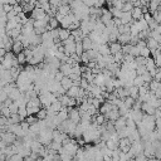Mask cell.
<instances>
[{
  "instance_id": "53",
  "label": "cell",
  "mask_w": 161,
  "mask_h": 161,
  "mask_svg": "<svg viewBox=\"0 0 161 161\" xmlns=\"http://www.w3.org/2000/svg\"><path fill=\"white\" fill-rule=\"evenodd\" d=\"M7 98H8V94H7V93L4 92V89L2 88V89H0V102L3 103V102H4V101H5Z\"/></svg>"
},
{
  "instance_id": "9",
  "label": "cell",
  "mask_w": 161,
  "mask_h": 161,
  "mask_svg": "<svg viewBox=\"0 0 161 161\" xmlns=\"http://www.w3.org/2000/svg\"><path fill=\"white\" fill-rule=\"evenodd\" d=\"M113 126H115V130L118 131L121 128H124L126 126V117H122V116H120L115 122H113Z\"/></svg>"
},
{
  "instance_id": "51",
  "label": "cell",
  "mask_w": 161,
  "mask_h": 161,
  "mask_svg": "<svg viewBox=\"0 0 161 161\" xmlns=\"http://www.w3.org/2000/svg\"><path fill=\"white\" fill-rule=\"evenodd\" d=\"M133 9V5L131 3H125L122 7V11H131Z\"/></svg>"
},
{
  "instance_id": "45",
  "label": "cell",
  "mask_w": 161,
  "mask_h": 161,
  "mask_svg": "<svg viewBox=\"0 0 161 161\" xmlns=\"http://www.w3.org/2000/svg\"><path fill=\"white\" fill-rule=\"evenodd\" d=\"M24 120H25L29 124V126H30V125H34V124H37V122H38V120H37V117H35V116H27Z\"/></svg>"
},
{
  "instance_id": "25",
  "label": "cell",
  "mask_w": 161,
  "mask_h": 161,
  "mask_svg": "<svg viewBox=\"0 0 161 161\" xmlns=\"http://www.w3.org/2000/svg\"><path fill=\"white\" fill-rule=\"evenodd\" d=\"M128 96H130L131 98L136 99V98L138 97V88H137V87H135V86L128 87Z\"/></svg>"
},
{
  "instance_id": "57",
  "label": "cell",
  "mask_w": 161,
  "mask_h": 161,
  "mask_svg": "<svg viewBox=\"0 0 161 161\" xmlns=\"http://www.w3.org/2000/svg\"><path fill=\"white\" fill-rule=\"evenodd\" d=\"M154 117H155V118H161V111H160V108H156V110H155Z\"/></svg>"
},
{
  "instance_id": "18",
  "label": "cell",
  "mask_w": 161,
  "mask_h": 161,
  "mask_svg": "<svg viewBox=\"0 0 161 161\" xmlns=\"http://www.w3.org/2000/svg\"><path fill=\"white\" fill-rule=\"evenodd\" d=\"M131 140L128 137H122L118 140V149H124V147H130L131 146Z\"/></svg>"
},
{
  "instance_id": "40",
  "label": "cell",
  "mask_w": 161,
  "mask_h": 161,
  "mask_svg": "<svg viewBox=\"0 0 161 161\" xmlns=\"http://www.w3.org/2000/svg\"><path fill=\"white\" fill-rule=\"evenodd\" d=\"M8 159H9L10 161H24V157H23L22 155H19L18 152H16V154H13V155L9 156Z\"/></svg>"
},
{
  "instance_id": "7",
  "label": "cell",
  "mask_w": 161,
  "mask_h": 161,
  "mask_svg": "<svg viewBox=\"0 0 161 161\" xmlns=\"http://www.w3.org/2000/svg\"><path fill=\"white\" fill-rule=\"evenodd\" d=\"M156 108H154L151 105H149L147 102H142L141 103V111H142V113L145 115H149V116H154V112H155Z\"/></svg>"
},
{
  "instance_id": "60",
  "label": "cell",
  "mask_w": 161,
  "mask_h": 161,
  "mask_svg": "<svg viewBox=\"0 0 161 161\" xmlns=\"http://www.w3.org/2000/svg\"><path fill=\"white\" fill-rule=\"evenodd\" d=\"M4 161H10V160H9V159H8V157H7V159H5V160H4Z\"/></svg>"
},
{
  "instance_id": "35",
  "label": "cell",
  "mask_w": 161,
  "mask_h": 161,
  "mask_svg": "<svg viewBox=\"0 0 161 161\" xmlns=\"http://www.w3.org/2000/svg\"><path fill=\"white\" fill-rule=\"evenodd\" d=\"M16 59H18L19 66H24V64L27 63V58H25V55H24L23 52H22V53H19V54H16Z\"/></svg>"
},
{
  "instance_id": "46",
  "label": "cell",
  "mask_w": 161,
  "mask_h": 161,
  "mask_svg": "<svg viewBox=\"0 0 161 161\" xmlns=\"http://www.w3.org/2000/svg\"><path fill=\"white\" fill-rule=\"evenodd\" d=\"M135 72H136L137 76H142V74H144L145 72H147V71H146L145 66H137V68L135 69Z\"/></svg>"
},
{
  "instance_id": "11",
  "label": "cell",
  "mask_w": 161,
  "mask_h": 161,
  "mask_svg": "<svg viewBox=\"0 0 161 161\" xmlns=\"http://www.w3.org/2000/svg\"><path fill=\"white\" fill-rule=\"evenodd\" d=\"M58 71L62 72V73L64 74V77H68V76L72 73V66L68 64V63H60Z\"/></svg>"
},
{
  "instance_id": "21",
  "label": "cell",
  "mask_w": 161,
  "mask_h": 161,
  "mask_svg": "<svg viewBox=\"0 0 161 161\" xmlns=\"http://www.w3.org/2000/svg\"><path fill=\"white\" fill-rule=\"evenodd\" d=\"M131 16H132V20H140L142 18V11H141V8H133L131 10Z\"/></svg>"
},
{
  "instance_id": "24",
  "label": "cell",
  "mask_w": 161,
  "mask_h": 161,
  "mask_svg": "<svg viewBox=\"0 0 161 161\" xmlns=\"http://www.w3.org/2000/svg\"><path fill=\"white\" fill-rule=\"evenodd\" d=\"M97 52L99 53V55H102V57H106V55L111 54V53H110V49H108V44H101V46L98 47V50H97Z\"/></svg>"
},
{
  "instance_id": "15",
  "label": "cell",
  "mask_w": 161,
  "mask_h": 161,
  "mask_svg": "<svg viewBox=\"0 0 161 161\" xmlns=\"http://www.w3.org/2000/svg\"><path fill=\"white\" fill-rule=\"evenodd\" d=\"M145 43H146V47L150 49V50H154V49H157V48H160V44L157 43V42H155V40L152 39V38H147L146 40H145Z\"/></svg>"
},
{
  "instance_id": "59",
  "label": "cell",
  "mask_w": 161,
  "mask_h": 161,
  "mask_svg": "<svg viewBox=\"0 0 161 161\" xmlns=\"http://www.w3.org/2000/svg\"><path fill=\"white\" fill-rule=\"evenodd\" d=\"M38 2H39L40 4H43V3H49V0H38Z\"/></svg>"
},
{
  "instance_id": "5",
  "label": "cell",
  "mask_w": 161,
  "mask_h": 161,
  "mask_svg": "<svg viewBox=\"0 0 161 161\" xmlns=\"http://www.w3.org/2000/svg\"><path fill=\"white\" fill-rule=\"evenodd\" d=\"M18 137L11 133V132H5V133H0V140H3L4 141V144L5 145H13L15 142V140Z\"/></svg>"
},
{
  "instance_id": "12",
  "label": "cell",
  "mask_w": 161,
  "mask_h": 161,
  "mask_svg": "<svg viewBox=\"0 0 161 161\" xmlns=\"http://www.w3.org/2000/svg\"><path fill=\"white\" fill-rule=\"evenodd\" d=\"M130 39H131V35H130V34H118V35H117V42H118L121 46L130 44Z\"/></svg>"
},
{
  "instance_id": "38",
  "label": "cell",
  "mask_w": 161,
  "mask_h": 161,
  "mask_svg": "<svg viewBox=\"0 0 161 161\" xmlns=\"http://www.w3.org/2000/svg\"><path fill=\"white\" fill-rule=\"evenodd\" d=\"M89 85H91V83H88L85 78L80 77V80H79V88H82V89L87 91V89H88V87H89Z\"/></svg>"
},
{
  "instance_id": "6",
  "label": "cell",
  "mask_w": 161,
  "mask_h": 161,
  "mask_svg": "<svg viewBox=\"0 0 161 161\" xmlns=\"http://www.w3.org/2000/svg\"><path fill=\"white\" fill-rule=\"evenodd\" d=\"M121 20V24L122 25H130L133 23L132 16H131V11H122V15L120 18Z\"/></svg>"
},
{
  "instance_id": "48",
  "label": "cell",
  "mask_w": 161,
  "mask_h": 161,
  "mask_svg": "<svg viewBox=\"0 0 161 161\" xmlns=\"http://www.w3.org/2000/svg\"><path fill=\"white\" fill-rule=\"evenodd\" d=\"M135 60V57H132L131 54H124V62L125 63H132Z\"/></svg>"
},
{
  "instance_id": "23",
  "label": "cell",
  "mask_w": 161,
  "mask_h": 161,
  "mask_svg": "<svg viewBox=\"0 0 161 161\" xmlns=\"http://www.w3.org/2000/svg\"><path fill=\"white\" fill-rule=\"evenodd\" d=\"M57 11H58L59 14H62L63 16H66V15H68L72 10H71V7H69V5H64V4H62L60 7L57 8Z\"/></svg>"
},
{
  "instance_id": "55",
  "label": "cell",
  "mask_w": 161,
  "mask_h": 161,
  "mask_svg": "<svg viewBox=\"0 0 161 161\" xmlns=\"http://www.w3.org/2000/svg\"><path fill=\"white\" fill-rule=\"evenodd\" d=\"M0 126H8V117L0 116Z\"/></svg>"
},
{
  "instance_id": "42",
  "label": "cell",
  "mask_w": 161,
  "mask_h": 161,
  "mask_svg": "<svg viewBox=\"0 0 161 161\" xmlns=\"http://www.w3.org/2000/svg\"><path fill=\"white\" fill-rule=\"evenodd\" d=\"M63 77H64V74H63L62 72H60V71H57V72L53 74V79L55 80V82H60Z\"/></svg>"
},
{
  "instance_id": "27",
  "label": "cell",
  "mask_w": 161,
  "mask_h": 161,
  "mask_svg": "<svg viewBox=\"0 0 161 161\" xmlns=\"http://www.w3.org/2000/svg\"><path fill=\"white\" fill-rule=\"evenodd\" d=\"M122 101H124V105H125L128 110H131V108H132V106H133V103H135V99H133V98H131L130 96H128V97H125Z\"/></svg>"
},
{
  "instance_id": "30",
  "label": "cell",
  "mask_w": 161,
  "mask_h": 161,
  "mask_svg": "<svg viewBox=\"0 0 161 161\" xmlns=\"http://www.w3.org/2000/svg\"><path fill=\"white\" fill-rule=\"evenodd\" d=\"M47 149H50V150H54V151H57V154H58V151L62 149V144H59V142H54V141H52V142L47 146Z\"/></svg>"
},
{
  "instance_id": "3",
  "label": "cell",
  "mask_w": 161,
  "mask_h": 161,
  "mask_svg": "<svg viewBox=\"0 0 161 161\" xmlns=\"http://www.w3.org/2000/svg\"><path fill=\"white\" fill-rule=\"evenodd\" d=\"M30 19H33V20H42V19H50V16L49 15H47L46 13H44V10H42L40 8H34L33 10H32V13H30Z\"/></svg>"
},
{
  "instance_id": "39",
  "label": "cell",
  "mask_w": 161,
  "mask_h": 161,
  "mask_svg": "<svg viewBox=\"0 0 161 161\" xmlns=\"http://www.w3.org/2000/svg\"><path fill=\"white\" fill-rule=\"evenodd\" d=\"M85 50H83V47H82V42H76V54L79 57L80 54H82Z\"/></svg>"
},
{
  "instance_id": "14",
  "label": "cell",
  "mask_w": 161,
  "mask_h": 161,
  "mask_svg": "<svg viewBox=\"0 0 161 161\" xmlns=\"http://www.w3.org/2000/svg\"><path fill=\"white\" fill-rule=\"evenodd\" d=\"M105 146H106L108 150L113 151V150L118 149V141H115V140H112V138H108V140L105 141Z\"/></svg>"
},
{
  "instance_id": "44",
  "label": "cell",
  "mask_w": 161,
  "mask_h": 161,
  "mask_svg": "<svg viewBox=\"0 0 161 161\" xmlns=\"http://www.w3.org/2000/svg\"><path fill=\"white\" fill-rule=\"evenodd\" d=\"M18 115L20 116V118L22 120H24L28 115H27V110H25V107H19L18 108Z\"/></svg>"
},
{
  "instance_id": "22",
  "label": "cell",
  "mask_w": 161,
  "mask_h": 161,
  "mask_svg": "<svg viewBox=\"0 0 161 161\" xmlns=\"http://www.w3.org/2000/svg\"><path fill=\"white\" fill-rule=\"evenodd\" d=\"M22 94H23V93H22V92H20V91L15 87V88H13V89H11V92L8 94V98H10V99L13 101V102H14V101H16L20 96H22Z\"/></svg>"
},
{
  "instance_id": "8",
  "label": "cell",
  "mask_w": 161,
  "mask_h": 161,
  "mask_svg": "<svg viewBox=\"0 0 161 161\" xmlns=\"http://www.w3.org/2000/svg\"><path fill=\"white\" fill-rule=\"evenodd\" d=\"M71 37V32L68 29H63V28H58V39L60 42H64Z\"/></svg>"
},
{
  "instance_id": "10",
  "label": "cell",
  "mask_w": 161,
  "mask_h": 161,
  "mask_svg": "<svg viewBox=\"0 0 161 161\" xmlns=\"http://www.w3.org/2000/svg\"><path fill=\"white\" fill-rule=\"evenodd\" d=\"M108 44V49H110V53L113 55L118 52H121V49H122V46H121L118 42H112V43H107Z\"/></svg>"
},
{
  "instance_id": "29",
  "label": "cell",
  "mask_w": 161,
  "mask_h": 161,
  "mask_svg": "<svg viewBox=\"0 0 161 161\" xmlns=\"http://www.w3.org/2000/svg\"><path fill=\"white\" fill-rule=\"evenodd\" d=\"M159 88H161V86H160V82H157V80H151V82L149 83V91L150 92H154V91H156V89H159Z\"/></svg>"
},
{
  "instance_id": "16",
  "label": "cell",
  "mask_w": 161,
  "mask_h": 161,
  "mask_svg": "<svg viewBox=\"0 0 161 161\" xmlns=\"http://www.w3.org/2000/svg\"><path fill=\"white\" fill-rule=\"evenodd\" d=\"M78 93H79V87H77V86H72L69 89L66 91V94L68 97H71V98H77Z\"/></svg>"
},
{
  "instance_id": "41",
  "label": "cell",
  "mask_w": 161,
  "mask_h": 161,
  "mask_svg": "<svg viewBox=\"0 0 161 161\" xmlns=\"http://www.w3.org/2000/svg\"><path fill=\"white\" fill-rule=\"evenodd\" d=\"M79 25H80V22L79 20H77V19H74L73 22L71 23V25H69V28H68V30L71 32V30H74V29H78L79 28Z\"/></svg>"
},
{
  "instance_id": "58",
  "label": "cell",
  "mask_w": 161,
  "mask_h": 161,
  "mask_svg": "<svg viewBox=\"0 0 161 161\" xmlns=\"http://www.w3.org/2000/svg\"><path fill=\"white\" fill-rule=\"evenodd\" d=\"M5 50H4V48H0V57H4L5 55Z\"/></svg>"
},
{
  "instance_id": "31",
  "label": "cell",
  "mask_w": 161,
  "mask_h": 161,
  "mask_svg": "<svg viewBox=\"0 0 161 161\" xmlns=\"http://www.w3.org/2000/svg\"><path fill=\"white\" fill-rule=\"evenodd\" d=\"M132 83H133L135 87H141V86H144V85H145L144 79H142V77H141V76H136L135 79L132 80Z\"/></svg>"
},
{
  "instance_id": "13",
  "label": "cell",
  "mask_w": 161,
  "mask_h": 161,
  "mask_svg": "<svg viewBox=\"0 0 161 161\" xmlns=\"http://www.w3.org/2000/svg\"><path fill=\"white\" fill-rule=\"evenodd\" d=\"M23 49H24L23 44L20 43V42H18V40H14V43H13V46H11V53L16 55V54H19V53H22Z\"/></svg>"
},
{
  "instance_id": "33",
  "label": "cell",
  "mask_w": 161,
  "mask_h": 161,
  "mask_svg": "<svg viewBox=\"0 0 161 161\" xmlns=\"http://www.w3.org/2000/svg\"><path fill=\"white\" fill-rule=\"evenodd\" d=\"M86 53H87V55H88L89 60H96V59H97V57L99 55V53H98L97 50H94V49H89V50H87Z\"/></svg>"
},
{
  "instance_id": "54",
  "label": "cell",
  "mask_w": 161,
  "mask_h": 161,
  "mask_svg": "<svg viewBox=\"0 0 161 161\" xmlns=\"http://www.w3.org/2000/svg\"><path fill=\"white\" fill-rule=\"evenodd\" d=\"M3 11L7 14V13H9V11H11L13 10V7L11 5H9V4H3Z\"/></svg>"
},
{
  "instance_id": "61",
  "label": "cell",
  "mask_w": 161,
  "mask_h": 161,
  "mask_svg": "<svg viewBox=\"0 0 161 161\" xmlns=\"http://www.w3.org/2000/svg\"><path fill=\"white\" fill-rule=\"evenodd\" d=\"M34 2H38V0H34Z\"/></svg>"
},
{
  "instance_id": "28",
  "label": "cell",
  "mask_w": 161,
  "mask_h": 161,
  "mask_svg": "<svg viewBox=\"0 0 161 161\" xmlns=\"http://www.w3.org/2000/svg\"><path fill=\"white\" fill-rule=\"evenodd\" d=\"M149 37H150V38H152V39L155 40V42H157V43L160 44V42H161V35H160V33H159V32H156V30H150Z\"/></svg>"
},
{
  "instance_id": "2",
  "label": "cell",
  "mask_w": 161,
  "mask_h": 161,
  "mask_svg": "<svg viewBox=\"0 0 161 161\" xmlns=\"http://www.w3.org/2000/svg\"><path fill=\"white\" fill-rule=\"evenodd\" d=\"M62 147H63L64 152H66L67 155H69L71 157H73V156L76 155L77 150L79 149V146H78V144H77L76 138H71V142H68L67 145H64V146H62Z\"/></svg>"
},
{
  "instance_id": "1",
  "label": "cell",
  "mask_w": 161,
  "mask_h": 161,
  "mask_svg": "<svg viewBox=\"0 0 161 161\" xmlns=\"http://www.w3.org/2000/svg\"><path fill=\"white\" fill-rule=\"evenodd\" d=\"M52 131H53V130H50V128H48V127L44 128V130H42V131H39L37 140H38L43 146H48V145L52 142Z\"/></svg>"
},
{
  "instance_id": "4",
  "label": "cell",
  "mask_w": 161,
  "mask_h": 161,
  "mask_svg": "<svg viewBox=\"0 0 161 161\" xmlns=\"http://www.w3.org/2000/svg\"><path fill=\"white\" fill-rule=\"evenodd\" d=\"M68 118L72 121L73 124H79V121H80V113H79V110L77 107H73L68 111Z\"/></svg>"
},
{
  "instance_id": "49",
  "label": "cell",
  "mask_w": 161,
  "mask_h": 161,
  "mask_svg": "<svg viewBox=\"0 0 161 161\" xmlns=\"http://www.w3.org/2000/svg\"><path fill=\"white\" fill-rule=\"evenodd\" d=\"M128 54H131L132 57H137V55H138V48H137L136 46H131Z\"/></svg>"
},
{
  "instance_id": "52",
  "label": "cell",
  "mask_w": 161,
  "mask_h": 161,
  "mask_svg": "<svg viewBox=\"0 0 161 161\" xmlns=\"http://www.w3.org/2000/svg\"><path fill=\"white\" fill-rule=\"evenodd\" d=\"M49 4H50V7L58 8V7L62 5V2H60V0H49Z\"/></svg>"
},
{
  "instance_id": "50",
  "label": "cell",
  "mask_w": 161,
  "mask_h": 161,
  "mask_svg": "<svg viewBox=\"0 0 161 161\" xmlns=\"http://www.w3.org/2000/svg\"><path fill=\"white\" fill-rule=\"evenodd\" d=\"M8 108H9V111H10V115H13V113H18V108H19V107H18V105H16L15 102H13Z\"/></svg>"
},
{
  "instance_id": "56",
  "label": "cell",
  "mask_w": 161,
  "mask_h": 161,
  "mask_svg": "<svg viewBox=\"0 0 161 161\" xmlns=\"http://www.w3.org/2000/svg\"><path fill=\"white\" fill-rule=\"evenodd\" d=\"M160 78H161V72H160V71H157V72H156V74L152 77V79H154V80H157V82H160Z\"/></svg>"
},
{
  "instance_id": "47",
  "label": "cell",
  "mask_w": 161,
  "mask_h": 161,
  "mask_svg": "<svg viewBox=\"0 0 161 161\" xmlns=\"http://www.w3.org/2000/svg\"><path fill=\"white\" fill-rule=\"evenodd\" d=\"M141 77H142V79H144V82L145 83H150L151 82V80H152V77L150 76V73L149 72H145L142 76H141Z\"/></svg>"
},
{
  "instance_id": "43",
  "label": "cell",
  "mask_w": 161,
  "mask_h": 161,
  "mask_svg": "<svg viewBox=\"0 0 161 161\" xmlns=\"http://www.w3.org/2000/svg\"><path fill=\"white\" fill-rule=\"evenodd\" d=\"M19 125H20V127H22V130H23L24 132H27V133H28V131H29V127H30V126H29V124L25 120L20 121V124H19Z\"/></svg>"
},
{
  "instance_id": "17",
  "label": "cell",
  "mask_w": 161,
  "mask_h": 161,
  "mask_svg": "<svg viewBox=\"0 0 161 161\" xmlns=\"http://www.w3.org/2000/svg\"><path fill=\"white\" fill-rule=\"evenodd\" d=\"M60 86H62V88L64 89V91H67V89H69L72 86H73V82H72V80L68 78V77H63L62 78V80H60Z\"/></svg>"
},
{
  "instance_id": "32",
  "label": "cell",
  "mask_w": 161,
  "mask_h": 161,
  "mask_svg": "<svg viewBox=\"0 0 161 161\" xmlns=\"http://www.w3.org/2000/svg\"><path fill=\"white\" fill-rule=\"evenodd\" d=\"M151 16H152V19L155 20V23H156V24H160V22H161V13H160V7H159V9H157L156 11H154V13L151 14Z\"/></svg>"
},
{
  "instance_id": "37",
  "label": "cell",
  "mask_w": 161,
  "mask_h": 161,
  "mask_svg": "<svg viewBox=\"0 0 161 161\" xmlns=\"http://www.w3.org/2000/svg\"><path fill=\"white\" fill-rule=\"evenodd\" d=\"M133 62L136 63V66H145L146 58L141 57V55H137V57H135V60H133Z\"/></svg>"
},
{
  "instance_id": "20",
  "label": "cell",
  "mask_w": 161,
  "mask_h": 161,
  "mask_svg": "<svg viewBox=\"0 0 161 161\" xmlns=\"http://www.w3.org/2000/svg\"><path fill=\"white\" fill-rule=\"evenodd\" d=\"M92 44H93V42H92V40H91L88 37H83V39H82V47H83V50H85V52L92 49Z\"/></svg>"
},
{
  "instance_id": "26",
  "label": "cell",
  "mask_w": 161,
  "mask_h": 161,
  "mask_svg": "<svg viewBox=\"0 0 161 161\" xmlns=\"http://www.w3.org/2000/svg\"><path fill=\"white\" fill-rule=\"evenodd\" d=\"M35 117H37L38 121L46 120V117H47V110H46V108H40V110L35 113Z\"/></svg>"
},
{
  "instance_id": "36",
  "label": "cell",
  "mask_w": 161,
  "mask_h": 161,
  "mask_svg": "<svg viewBox=\"0 0 161 161\" xmlns=\"http://www.w3.org/2000/svg\"><path fill=\"white\" fill-rule=\"evenodd\" d=\"M138 55L144 57V58H149V57H151V54H150V49H149L147 47H145V48H142V49H140V50H138Z\"/></svg>"
},
{
  "instance_id": "19",
  "label": "cell",
  "mask_w": 161,
  "mask_h": 161,
  "mask_svg": "<svg viewBox=\"0 0 161 161\" xmlns=\"http://www.w3.org/2000/svg\"><path fill=\"white\" fill-rule=\"evenodd\" d=\"M42 146H43V145L40 144L38 140H32L29 149H30V151H32V152H37V154H38V151H39L40 149H42Z\"/></svg>"
},
{
  "instance_id": "34",
  "label": "cell",
  "mask_w": 161,
  "mask_h": 161,
  "mask_svg": "<svg viewBox=\"0 0 161 161\" xmlns=\"http://www.w3.org/2000/svg\"><path fill=\"white\" fill-rule=\"evenodd\" d=\"M16 25H18V23L15 22L14 19L8 20L7 24H5V30H11V29H15V28H16Z\"/></svg>"
}]
</instances>
